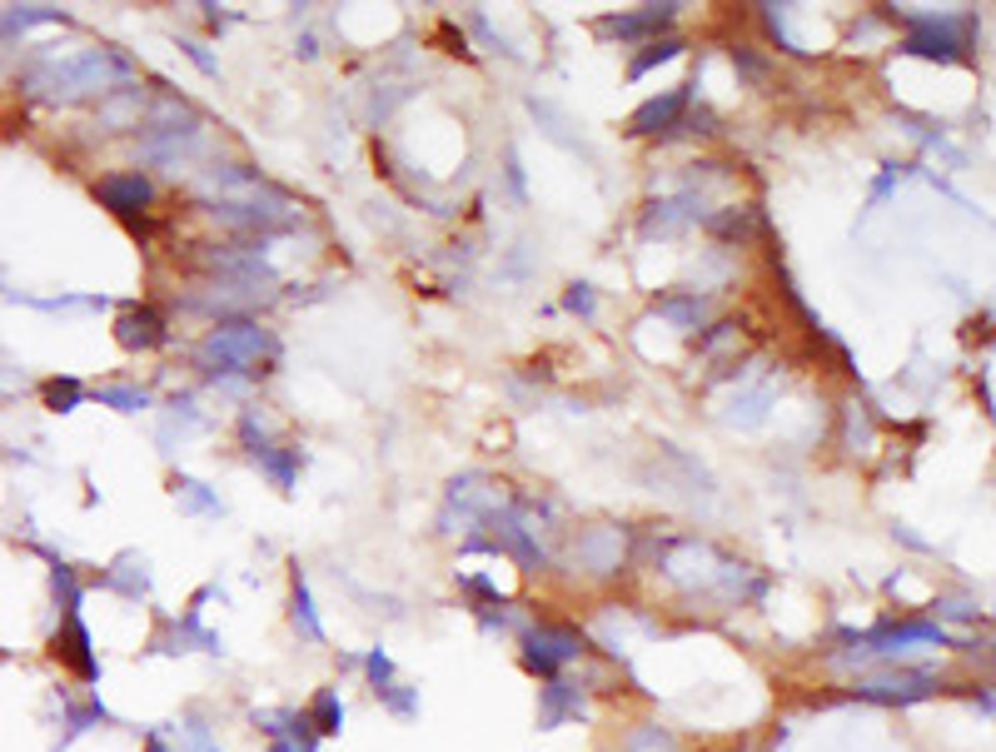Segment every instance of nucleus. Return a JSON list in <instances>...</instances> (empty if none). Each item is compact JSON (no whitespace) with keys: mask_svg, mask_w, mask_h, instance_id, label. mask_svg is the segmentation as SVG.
Segmentation results:
<instances>
[{"mask_svg":"<svg viewBox=\"0 0 996 752\" xmlns=\"http://www.w3.org/2000/svg\"><path fill=\"white\" fill-rule=\"evenodd\" d=\"M140 115H145L140 85H120V90H110L106 106H100V120L115 125V130H140Z\"/></svg>","mask_w":996,"mask_h":752,"instance_id":"nucleus-28","label":"nucleus"},{"mask_svg":"<svg viewBox=\"0 0 996 752\" xmlns=\"http://www.w3.org/2000/svg\"><path fill=\"white\" fill-rule=\"evenodd\" d=\"M692 90H698V81L678 85V90H663V95H653V100H643V106L628 115V135H638V140H668L673 130L683 125V115H688Z\"/></svg>","mask_w":996,"mask_h":752,"instance_id":"nucleus-11","label":"nucleus"},{"mask_svg":"<svg viewBox=\"0 0 996 752\" xmlns=\"http://www.w3.org/2000/svg\"><path fill=\"white\" fill-rule=\"evenodd\" d=\"M36 25H71V15L60 11V5H11V11L0 15V36H25Z\"/></svg>","mask_w":996,"mask_h":752,"instance_id":"nucleus-29","label":"nucleus"},{"mask_svg":"<svg viewBox=\"0 0 996 752\" xmlns=\"http://www.w3.org/2000/svg\"><path fill=\"white\" fill-rule=\"evenodd\" d=\"M175 738H180V748L185 752H210L214 742V723H210V713H205V707H185V713H180V723H175Z\"/></svg>","mask_w":996,"mask_h":752,"instance_id":"nucleus-31","label":"nucleus"},{"mask_svg":"<svg viewBox=\"0 0 996 752\" xmlns=\"http://www.w3.org/2000/svg\"><path fill=\"white\" fill-rule=\"evenodd\" d=\"M40 394H46V409H56V414H75V409L85 404V394H90V389H85L81 379L60 374V379H46V389H40Z\"/></svg>","mask_w":996,"mask_h":752,"instance_id":"nucleus-34","label":"nucleus"},{"mask_svg":"<svg viewBox=\"0 0 996 752\" xmlns=\"http://www.w3.org/2000/svg\"><path fill=\"white\" fill-rule=\"evenodd\" d=\"M210 752H224V748H220V742H214V748H210Z\"/></svg>","mask_w":996,"mask_h":752,"instance_id":"nucleus-49","label":"nucleus"},{"mask_svg":"<svg viewBox=\"0 0 996 752\" xmlns=\"http://www.w3.org/2000/svg\"><path fill=\"white\" fill-rule=\"evenodd\" d=\"M618 752H683V738L663 723H653V717H638V723L623 728Z\"/></svg>","mask_w":996,"mask_h":752,"instance_id":"nucleus-24","label":"nucleus"},{"mask_svg":"<svg viewBox=\"0 0 996 752\" xmlns=\"http://www.w3.org/2000/svg\"><path fill=\"white\" fill-rule=\"evenodd\" d=\"M100 583L106 588H115L120 599L125 603H140V599H150V583H155V574H150V558H145V553H120L115 564L106 568V574H100Z\"/></svg>","mask_w":996,"mask_h":752,"instance_id":"nucleus-20","label":"nucleus"},{"mask_svg":"<svg viewBox=\"0 0 996 752\" xmlns=\"http://www.w3.org/2000/svg\"><path fill=\"white\" fill-rule=\"evenodd\" d=\"M110 723V707L100 703L95 693H85V698H60V748H71L75 738H85V732H95V728H106Z\"/></svg>","mask_w":996,"mask_h":752,"instance_id":"nucleus-21","label":"nucleus"},{"mask_svg":"<svg viewBox=\"0 0 996 752\" xmlns=\"http://www.w3.org/2000/svg\"><path fill=\"white\" fill-rule=\"evenodd\" d=\"M683 5H638V11H618V15H598L593 30L603 40H623V46H648V40H663L673 30Z\"/></svg>","mask_w":996,"mask_h":752,"instance_id":"nucleus-10","label":"nucleus"},{"mask_svg":"<svg viewBox=\"0 0 996 752\" xmlns=\"http://www.w3.org/2000/svg\"><path fill=\"white\" fill-rule=\"evenodd\" d=\"M907 21V56H926V60H967L976 36L972 15H902Z\"/></svg>","mask_w":996,"mask_h":752,"instance_id":"nucleus-8","label":"nucleus"},{"mask_svg":"<svg viewBox=\"0 0 996 752\" xmlns=\"http://www.w3.org/2000/svg\"><path fill=\"white\" fill-rule=\"evenodd\" d=\"M374 703L384 707L389 717H398V723H414V717H419V707H423V698H419V688H414V682H389L384 693H374Z\"/></svg>","mask_w":996,"mask_h":752,"instance_id":"nucleus-33","label":"nucleus"},{"mask_svg":"<svg viewBox=\"0 0 996 752\" xmlns=\"http://www.w3.org/2000/svg\"><path fill=\"white\" fill-rule=\"evenodd\" d=\"M290 633L299 638L305 648H324L329 643V633H324V618H319V608H315V593H309V578H305V568L294 564L290 568Z\"/></svg>","mask_w":996,"mask_h":752,"instance_id":"nucleus-16","label":"nucleus"},{"mask_svg":"<svg viewBox=\"0 0 996 752\" xmlns=\"http://www.w3.org/2000/svg\"><path fill=\"white\" fill-rule=\"evenodd\" d=\"M305 713H309V723H315V732L324 742L340 738V732H344V693H340V682H319L315 693H309Z\"/></svg>","mask_w":996,"mask_h":752,"instance_id":"nucleus-23","label":"nucleus"},{"mask_svg":"<svg viewBox=\"0 0 996 752\" xmlns=\"http://www.w3.org/2000/svg\"><path fill=\"white\" fill-rule=\"evenodd\" d=\"M982 618V608H976V599H967V593H937V603H932V624H976Z\"/></svg>","mask_w":996,"mask_h":752,"instance_id":"nucleus-36","label":"nucleus"},{"mask_svg":"<svg viewBox=\"0 0 996 752\" xmlns=\"http://www.w3.org/2000/svg\"><path fill=\"white\" fill-rule=\"evenodd\" d=\"M299 56L315 60V56H319V40H315V36H299Z\"/></svg>","mask_w":996,"mask_h":752,"instance_id":"nucleus-47","label":"nucleus"},{"mask_svg":"<svg viewBox=\"0 0 996 752\" xmlns=\"http://www.w3.org/2000/svg\"><path fill=\"white\" fill-rule=\"evenodd\" d=\"M777 404V389L767 384V379H738V389H733V399H727V423H738V429H758L762 419H767V409Z\"/></svg>","mask_w":996,"mask_h":752,"instance_id":"nucleus-19","label":"nucleus"},{"mask_svg":"<svg viewBox=\"0 0 996 752\" xmlns=\"http://www.w3.org/2000/svg\"><path fill=\"white\" fill-rule=\"evenodd\" d=\"M539 732H558L574 728V723H588L593 717V688H588L583 673H563V678L539 682Z\"/></svg>","mask_w":996,"mask_h":752,"instance_id":"nucleus-9","label":"nucleus"},{"mask_svg":"<svg viewBox=\"0 0 996 752\" xmlns=\"http://www.w3.org/2000/svg\"><path fill=\"white\" fill-rule=\"evenodd\" d=\"M364 682H369V693H384L389 682H398V663L389 658V648L384 643H374V648H364Z\"/></svg>","mask_w":996,"mask_h":752,"instance_id":"nucleus-35","label":"nucleus"},{"mask_svg":"<svg viewBox=\"0 0 996 752\" xmlns=\"http://www.w3.org/2000/svg\"><path fill=\"white\" fill-rule=\"evenodd\" d=\"M255 469H259V473H270L280 494H294V483H299V469H305V448H299V444H274L270 454H259V459H255Z\"/></svg>","mask_w":996,"mask_h":752,"instance_id":"nucleus-26","label":"nucleus"},{"mask_svg":"<svg viewBox=\"0 0 996 752\" xmlns=\"http://www.w3.org/2000/svg\"><path fill=\"white\" fill-rule=\"evenodd\" d=\"M175 504H180V514H189V518H220L224 514L220 489L189 479V473H175Z\"/></svg>","mask_w":996,"mask_h":752,"instance_id":"nucleus-27","label":"nucleus"},{"mask_svg":"<svg viewBox=\"0 0 996 752\" xmlns=\"http://www.w3.org/2000/svg\"><path fill=\"white\" fill-rule=\"evenodd\" d=\"M638 558V533L628 523H583L568 539V564L593 583H613L634 568Z\"/></svg>","mask_w":996,"mask_h":752,"instance_id":"nucleus-4","label":"nucleus"},{"mask_svg":"<svg viewBox=\"0 0 996 752\" xmlns=\"http://www.w3.org/2000/svg\"><path fill=\"white\" fill-rule=\"evenodd\" d=\"M95 200L106 205L110 214H120V220H135V214L150 210L155 180L145 170H110V175L95 180Z\"/></svg>","mask_w":996,"mask_h":752,"instance_id":"nucleus-14","label":"nucleus"},{"mask_svg":"<svg viewBox=\"0 0 996 752\" xmlns=\"http://www.w3.org/2000/svg\"><path fill=\"white\" fill-rule=\"evenodd\" d=\"M504 498H508V489L504 483H493L489 473H479V469L454 473V479H448V494H444V514H439V533H454V523L474 533Z\"/></svg>","mask_w":996,"mask_h":752,"instance_id":"nucleus-7","label":"nucleus"},{"mask_svg":"<svg viewBox=\"0 0 996 752\" xmlns=\"http://www.w3.org/2000/svg\"><path fill=\"white\" fill-rule=\"evenodd\" d=\"M563 309L578 319H598V289L588 280H574L568 289H563Z\"/></svg>","mask_w":996,"mask_h":752,"instance_id":"nucleus-40","label":"nucleus"},{"mask_svg":"<svg viewBox=\"0 0 996 752\" xmlns=\"http://www.w3.org/2000/svg\"><path fill=\"white\" fill-rule=\"evenodd\" d=\"M932 693H942L937 673L917 668V663H877V668L857 673L847 682V698L852 703H872V707H912Z\"/></svg>","mask_w":996,"mask_h":752,"instance_id":"nucleus-5","label":"nucleus"},{"mask_svg":"<svg viewBox=\"0 0 996 752\" xmlns=\"http://www.w3.org/2000/svg\"><path fill=\"white\" fill-rule=\"evenodd\" d=\"M528 115L539 120V130L549 135L553 145H563V150H578V155H588V145L574 135V120L563 115L553 100H543V95H528Z\"/></svg>","mask_w":996,"mask_h":752,"instance_id":"nucleus-25","label":"nucleus"},{"mask_svg":"<svg viewBox=\"0 0 996 752\" xmlns=\"http://www.w3.org/2000/svg\"><path fill=\"white\" fill-rule=\"evenodd\" d=\"M265 752H299L290 738H280V742H265Z\"/></svg>","mask_w":996,"mask_h":752,"instance_id":"nucleus-48","label":"nucleus"},{"mask_svg":"<svg viewBox=\"0 0 996 752\" xmlns=\"http://www.w3.org/2000/svg\"><path fill=\"white\" fill-rule=\"evenodd\" d=\"M479 529H489V539H493V548H499V558H508V564H514L518 574L539 578V574H549V568H553V553L543 548V539L533 533V523H528V518L514 508V498H504V504H499L489 518H483Z\"/></svg>","mask_w":996,"mask_h":752,"instance_id":"nucleus-6","label":"nucleus"},{"mask_svg":"<svg viewBox=\"0 0 996 752\" xmlns=\"http://www.w3.org/2000/svg\"><path fill=\"white\" fill-rule=\"evenodd\" d=\"M738 330H742L738 319H713V324H708V330L698 334V354H717L723 344L738 340Z\"/></svg>","mask_w":996,"mask_h":752,"instance_id":"nucleus-41","label":"nucleus"},{"mask_svg":"<svg viewBox=\"0 0 996 752\" xmlns=\"http://www.w3.org/2000/svg\"><path fill=\"white\" fill-rule=\"evenodd\" d=\"M115 340L120 349H160V344H170V324H164V315L155 305H125L115 319Z\"/></svg>","mask_w":996,"mask_h":752,"instance_id":"nucleus-15","label":"nucleus"},{"mask_svg":"<svg viewBox=\"0 0 996 752\" xmlns=\"http://www.w3.org/2000/svg\"><path fill=\"white\" fill-rule=\"evenodd\" d=\"M504 180H508V189H514V200L524 205V200H528V189H524V165H518V150H514V145L504 150Z\"/></svg>","mask_w":996,"mask_h":752,"instance_id":"nucleus-43","label":"nucleus"},{"mask_svg":"<svg viewBox=\"0 0 996 752\" xmlns=\"http://www.w3.org/2000/svg\"><path fill=\"white\" fill-rule=\"evenodd\" d=\"M683 36H663V40H648V46H638V56L628 60V81H643L648 71H657V65H668V60L683 56Z\"/></svg>","mask_w":996,"mask_h":752,"instance_id":"nucleus-30","label":"nucleus"},{"mask_svg":"<svg viewBox=\"0 0 996 752\" xmlns=\"http://www.w3.org/2000/svg\"><path fill=\"white\" fill-rule=\"evenodd\" d=\"M653 315L668 319L678 334H692V330H708V319H713V294L708 289H668L653 299Z\"/></svg>","mask_w":996,"mask_h":752,"instance_id":"nucleus-17","label":"nucleus"},{"mask_svg":"<svg viewBox=\"0 0 996 752\" xmlns=\"http://www.w3.org/2000/svg\"><path fill=\"white\" fill-rule=\"evenodd\" d=\"M703 230L717 239V245H748L758 230H767V214H762V205H727V210H708Z\"/></svg>","mask_w":996,"mask_h":752,"instance_id":"nucleus-18","label":"nucleus"},{"mask_svg":"<svg viewBox=\"0 0 996 752\" xmlns=\"http://www.w3.org/2000/svg\"><path fill=\"white\" fill-rule=\"evenodd\" d=\"M733 71H738V81H748V85H767L773 60L762 56L758 46H733Z\"/></svg>","mask_w":996,"mask_h":752,"instance_id":"nucleus-39","label":"nucleus"},{"mask_svg":"<svg viewBox=\"0 0 996 752\" xmlns=\"http://www.w3.org/2000/svg\"><path fill=\"white\" fill-rule=\"evenodd\" d=\"M280 340L274 330H265L259 319L249 315H230L220 319L195 349V365L205 369V379H259V374H274L280 365Z\"/></svg>","mask_w":996,"mask_h":752,"instance_id":"nucleus-2","label":"nucleus"},{"mask_svg":"<svg viewBox=\"0 0 996 752\" xmlns=\"http://www.w3.org/2000/svg\"><path fill=\"white\" fill-rule=\"evenodd\" d=\"M235 434H239V448H245L249 459H259V454H270V448H274V423L265 419L259 409H245V414H239Z\"/></svg>","mask_w":996,"mask_h":752,"instance_id":"nucleus-32","label":"nucleus"},{"mask_svg":"<svg viewBox=\"0 0 996 752\" xmlns=\"http://www.w3.org/2000/svg\"><path fill=\"white\" fill-rule=\"evenodd\" d=\"M180 50H185V56H189V65H195V71H205V75H220V60H214L210 56V50H205V46H199V40H180Z\"/></svg>","mask_w":996,"mask_h":752,"instance_id":"nucleus-44","label":"nucleus"},{"mask_svg":"<svg viewBox=\"0 0 996 752\" xmlns=\"http://www.w3.org/2000/svg\"><path fill=\"white\" fill-rule=\"evenodd\" d=\"M50 658H56L65 673H75L81 682L100 678V653H95V638H90V628H85L81 613L60 618L56 638H50Z\"/></svg>","mask_w":996,"mask_h":752,"instance_id":"nucleus-13","label":"nucleus"},{"mask_svg":"<svg viewBox=\"0 0 996 752\" xmlns=\"http://www.w3.org/2000/svg\"><path fill=\"white\" fill-rule=\"evenodd\" d=\"M588 658H598L593 633H588L578 618H549V613H533V624L518 633V668L528 678H563V673L583 668Z\"/></svg>","mask_w":996,"mask_h":752,"instance_id":"nucleus-3","label":"nucleus"},{"mask_svg":"<svg viewBox=\"0 0 996 752\" xmlns=\"http://www.w3.org/2000/svg\"><path fill=\"white\" fill-rule=\"evenodd\" d=\"M140 752H185V748H180V738H175V732H164V728H145Z\"/></svg>","mask_w":996,"mask_h":752,"instance_id":"nucleus-45","label":"nucleus"},{"mask_svg":"<svg viewBox=\"0 0 996 752\" xmlns=\"http://www.w3.org/2000/svg\"><path fill=\"white\" fill-rule=\"evenodd\" d=\"M474 624H479L483 638H514L518 643V633L533 624V608H528V603L504 599V603H489V608H474Z\"/></svg>","mask_w":996,"mask_h":752,"instance_id":"nucleus-22","label":"nucleus"},{"mask_svg":"<svg viewBox=\"0 0 996 752\" xmlns=\"http://www.w3.org/2000/svg\"><path fill=\"white\" fill-rule=\"evenodd\" d=\"M135 60L120 56L115 46H95L81 56H40L25 71V90L46 106H81L90 95H110V85H130Z\"/></svg>","mask_w":996,"mask_h":752,"instance_id":"nucleus-1","label":"nucleus"},{"mask_svg":"<svg viewBox=\"0 0 996 752\" xmlns=\"http://www.w3.org/2000/svg\"><path fill=\"white\" fill-rule=\"evenodd\" d=\"M199 11H205V21H210V30H214V36H220L224 25H235V15H224L220 5H199Z\"/></svg>","mask_w":996,"mask_h":752,"instance_id":"nucleus-46","label":"nucleus"},{"mask_svg":"<svg viewBox=\"0 0 996 752\" xmlns=\"http://www.w3.org/2000/svg\"><path fill=\"white\" fill-rule=\"evenodd\" d=\"M249 728H255L265 742L290 738V728H294V707H249Z\"/></svg>","mask_w":996,"mask_h":752,"instance_id":"nucleus-37","label":"nucleus"},{"mask_svg":"<svg viewBox=\"0 0 996 752\" xmlns=\"http://www.w3.org/2000/svg\"><path fill=\"white\" fill-rule=\"evenodd\" d=\"M95 399L106 404V409H120V414L150 409V394H145L140 384H100V389H95Z\"/></svg>","mask_w":996,"mask_h":752,"instance_id":"nucleus-38","label":"nucleus"},{"mask_svg":"<svg viewBox=\"0 0 996 752\" xmlns=\"http://www.w3.org/2000/svg\"><path fill=\"white\" fill-rule=\"evenodd\" d=\"M708 220V200H698L692 189H678L668 200H648L643 220H638V235L643 239H678L688 224Z\"/></svg>","mask_w":996,"mask_h":752,"instance_id":"nucleus-12","label":"nucleus"},{"mask_svg":"<svg viewBox=\"0 0 996 752\" xmlns=\"http://www.w3.org/2000/svg\"><path fill=\"white\" fill-rule=\"evenodd\" d=\"M464 21H469V30H474V36H479V40H489V46H493V50H504V56H508V60H518V50H514V46H508V40H504V36H499V30H493V25H489V15H483V11H479V5H474V11H464Z\"/></svg>","mask_w":996,"mask_h":752,"instance_id":"nucleus-42","label":"nucleus"}]
</instances>
